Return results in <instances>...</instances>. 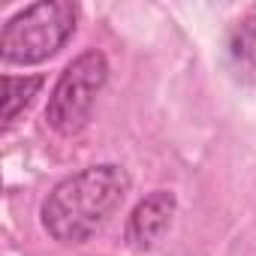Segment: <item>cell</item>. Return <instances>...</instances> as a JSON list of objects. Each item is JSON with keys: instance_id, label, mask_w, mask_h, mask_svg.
Listing matches in <instances>:
<instances>
[{"instance_id": "6da1fadb", "label": "cell", "mask_w": 256, "mask_h": 256, "mask_svg": "<svg viewBox=\"0 0 256 256\" xmlns=\"http://www.w3.org/2000/svg\"><path fill=\"white\" fill-rule=\"evenodd\" d=\"M130 175L118 163L88 166L66 175L42 199V229L60 244H84L96 235L130 193Z\"/></svg>"}, {"instance_id": "7a4b0ae2", "label": "cell", "mask_w": 256, "mask_h": 256, "mask_svg": "<svg viewBox=\"0 0 256 256\" xmlns=\"http://www.w3.org/2000/svg\"><path fill=\"white\" fill-rule=\"evenodd\" d=\"M78 6L70 0H42L16 12L0 34V58L6 64L30 66L54 58L76 34Z\"/></svg>"}, {"instance_id": "3957f363", "label": "cell", "mask_w": 256, "mask_h": 256, "mask_svg": "<svg viewBox=\"0 0 256 256\" xmlns=\"http://www.w3.org/2000/svg\"><path fill=\"white\" fill-rule=\"evenodd\" d=\"M106 82H108V60L96 48L82 52L64 66L46 106V120L58 136H76L84 130Z\"/></svg>"}, {"instance_id": "277c9868", "label": "cell", "mask_w": 256, "mask_h": 256, "mask_svg": "<svg viewBox=\"0 0 256 256\" xmlns=\"http://www.w3.org/2000/svg\"><path fill=\"white\" fill-rule=\"evenodd\" d=\"M178 211V199L172 190H154L148 193L133 211L126 217V229H124V241L130 250H151L163 235L166 229L172 226V217Z\"/></svg>"}, {"instance_id": "5b68a950", "label": "cell", "mask_w": 256, "mask_h": 256, "mask_svg": "<svg viewBox=\"0 0 256 256\" xmlns=\"http://www.w3.org/2000/svg\"><path fill=\"white\" fill-rule=\"evenodd\" d=\"M226 66L235 82L256 88V12L244 16L226 36Z\"/></svg>"}, {"instance_id": "8992f818", "label": "cell", "mask_w": 256, "mask_h": 256, "mask_svg": "<svg viewBox=\"0 0 256 256\" xmlns=\"http://www.w3.org/2000/svg\"><path fill=\"white\" fill-rule=\"evenodd\" d=\"M40 88H42V76H4V112H0L4 126H10L34 102Z\"/></svg>"}]
</instances>
